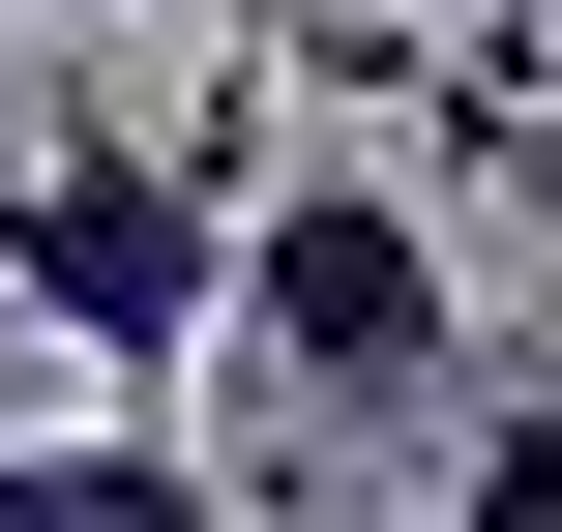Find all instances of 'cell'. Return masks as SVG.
<instances>
[{
    "label": "cell",
    "instance_id": "cell-6",
    "mask_svg": "<svg viewBox=\"0 0 562 532\" xmlns=\"http://www.w3.org/2000/svg\"><path fill=\"white\" fill-rule=\"evenodd\" d=\"M0 30H59V0H0Z\"/></svg>",
    "mask_w": 562,
    "mask_h": 532
},
{
    "label": "cell",
    "instance_id": "cell-1",
    "mask_svg": "<svg viewBox=\"0 0 562 532\" xmlns=\"http://www.w3.org/2000/svg\"><path fill=\"white\" fill-rule=\"evenodd\" d=\"M237 148H267L237 89H207V118H30V148H0V296H30V326L119 385V415H207V326H237V207H267Z\"/></svg>",
    "mask_w": 562,
    "mask_h": 532
},
{
    "label": "cell",
    "instance_id": "cell-5",
    "mask_svg": "<svg viewBox=\"0 0 562 532\" xmlns=\"http://www.w3.org/2000/svg\"><path fill=\"white\" fill-rule=\"evenodd\" d=\"M445 148H533V207H562V118H504V89H474V118H445Z\"/></svg>",
    "mask_w": 562,
    "mask_h": 532
},
{
    "label": "cell",
    "instance_id": "cell-2",
    "mask_svg": "<svg viewBox=\"0 0 562 532\" xmlns=\"http://www.w3.org/2000/svg\"><path fill=\"white\" fill-rule=\"evenodd\" d=\"M207 385H237V415H415V385H474L445 207L356 178V148H296V178L237 207V326H207Z\"/></svg>",
    "mask_w": 562,
    "mask_h": 532
},
{
    "label": "cell",
    "instance_id": "cell-3",
    "mask_svg": "<svg viewBox=\"0 0 562 532\" xmlns=\"http://www.w3.org/2000/svg\"><path fill=\"white\" fill-rule=\"evenodd\" d=\"M0 532H267V503H207L178 415H89V444H0Z\"/></svg>",
    "mask_w": 562,
    "mask_h": 532
},
{
    "label": "cell",
    "instance_id": "cell-4",
    "mask_svg": "<svg viewBox=\"0 0 562 532\" xmlns=\"http://www.w3.org/2000/svg\"><path fill=\"white\" fill-rule=\"evenodd\" d=\"M445 532H562V355H474V444H445Z\"/></svg>",
    "mask_w": 562,
    "mask_h": 532
}]
</instances>
